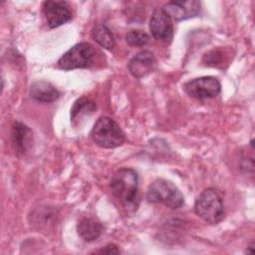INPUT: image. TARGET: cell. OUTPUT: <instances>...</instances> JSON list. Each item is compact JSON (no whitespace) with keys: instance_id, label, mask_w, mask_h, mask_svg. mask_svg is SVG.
<instances>
[{"instance_id":"cell-1","label":"cell","mask_w":255,"mask_h":255,"mask_svg":"<svg viewBox=\"0 0 255 255\" xmlns=\"http://www.w3.org/2000/svg\"><path fill=\"white\" fill-rule=\"evenodd\" d=\"M111 188L115 199L125 213L128 215L134 214L139 205L137 172L128 167L120 168L113 175Z\"/></svg>"},{"instance_id":"cell-2","label":"cell","mask_w":255,"mask_h":255,"mask_svg":"<svg viewBox=\"0 0 255 255\" xmlns=\"http://www.w3.org/2000/svg\"><path fill=\"white\" fill-rule=\"evenodd\" d=\"M94 142L104 148H115L123 144L125 133L118 123L109 117H101L91 132Z\"/></svg>"},{"instance_id":"cell-3","label":"cell","mask_w":255,"mask_h":255,"mask_svg":"<svg viewBox=\"0 0 255 255\" xmlns=\"http://www.w3.org/2000/svg\"><path fill=\"white\" fill-rule=\"evenodd\" d=\"M146 199L148 202L161 203L172 209L179 208L184 203L180 190L171 181L163 178H157L149 184Z\"/></svg>"},{"instance_id":"cell-4","label":"cell","mask_w":255,"mask_h":255,"mask_svg":"<svg viewBox=\"0 0 255 255\" xmlns=\"http://www.w3.org/2000/svg\"><path fill=\"white\" fill-rule=\"evenodd\" d=\"M194 210L200 218L210 224H217L224 217L221 196L214 188H206L197 196Z\"/></svg>"},{"instance_id":"cell-5","label":"cell","mask_w":255,"mask_h":255,"mask_svg":"<svg viewBox=\"0 0 255 255\" xmlns=\"http://www.w3.org/2000/svg\"><path fill=\"white\" fill-rule=\"evenodd\" d=\"M95 49L88 42H81L70 48L58 61L61 70L69 71L74 69H85L93 65Z\"/></svg>"},{"instance_id":"cell-6","label":"cell","mask_w":255,"mask_h":255,"mask_svg":"<svg viewBox=\"0 0 255 255\" xmlns=\"http://www.w3.org/2000/svg\"><path fill=\"white\" fill-rule=\"evenodd\" d=\"M185 93L197 100L211 99L219 95L221 85L215 77L205 76L193 79L184 84Z\"/></svg>"},{"instance_id":"cell-7","label":"cell","mask_w":255,"mask_h":255,"mask_svg":"<svg viewBox=\"0 0 255 255\" xmlns=\"http://www.w3.org/2000/svg\"><path fill=\"white\" fill-rule=\"evenodd\" d=\"M151 36L158 41L170 43L173 38V25L171 18L162 8H155L149 20Z\"/></svg>"},{"instance_id":"cell-8","label":"cell","mask_w":255,"mask_h":255,"mask_svg":"<svg viewBox=\"0 0 255 255\" xmlns=\"http://www.w3.org/2000/svg\"><path fill=\"white\" fill-rule=\"evenodd\" d=\"M42 9L47 24L52 29L62 26L72 19L70 6L66 1H44Z\"/></svg>"},{"instance_id":"cell-9","label":"cell","mask_w":255,"mask_h":255,"mask_svg":"<svg viewBox=\"0 0 255 255\" xmlns=\"http://www.w3.org/2000/svg\"><path fill=\"white\" fill-rule=\"evenodd\" d=\"M162 9L171 18V20L182 21L195 17L199 13L200 2L196 0L170 1L167 2Z\"/></svg>"},{"instance_id":"cell-10","label":"cell","mask_w":255,"mask_h":255,"mask_svg":"<svg viewBox=\"0 0 255 255\" xmlns=\"http://www.w3.org/2000/svg\"><path fill=\"white\" fill-rule=\"evenodd\" d=\"M156 67L154 55L147 50L140 51L132 57L128 65L129 73L136 79L143 78L152 73Z\"/></svg>"},{"instance_id":"cell-11","label":"cell","mask_w":255,"mask_h":255,"mask_svg":"<svg viewBox=\"0 0 255 255\" xmlns=\"http://www.w3.org/2000/svg\"><path fill=\"white\" fill-rule=\"evenodd\" d=\"M11 140L17 154H25L33 145V132L24 124L14 122L11 127Z\"/></svg>"},{"instance_id":"cell-12","label":"cell","mask_w":255,"mask_h":255,"mask_svg":"<svg viewBox=\"0 0 255 255\" xmlns=\"http://www.w3.org/2000/svg\"><path fill=\"white\" fill-rule=\"evenodd\" d=\"M30 96L40 103H53L59 99L60 93L52 83L40 80L31 85Z\"/></svg>"},{"instance_id":"cell-13","label":"cell","mask_w":255,"mask_h":255,"mask_svg":"<svg viewBox=\"0 0 255 255\" xmlns=\"http://www.w3.org/2000/svg\"><path fill=\"white\" fill-rule=\"evenodd\" d=\"M77 231L84 241L92 242L102 235L104 227L101 222L93 218L83 217L77 224Z\"/></svg>"},{"instance_id":"cell-14","label":"cell","mask_w":255,"mask_h":255,"mask_svg":"<svg viewBox=\"0 0 255 255\" xmlns=\"http://www.w3.org/2000/svg\"><path fill=\"white\" fill-rule=\"evenodd\" d=\"M97 110L96 103L86 97L79 98L71 108V122L79 124L84 118L92 116Z\"/></svg>"},{"instance_id":"cell-15","label":"cell","mask_w":255,"mask_h":255,"mask_svg":"<svg viewBox=\"0 0 255 255\" xmlns=\"http://www.w3.org/2000/svg\"><path fill=\"white\" fill-rule=\"evenodd\" d=\"M92 38L103 48L111 50L115 47V39L105 24H96L92 30Z\"/></svg>"},{"instance_id":"cell-16","label":"cell","mask_w":255,"mask_h":255,"mask_svg":"<svg viewBox=\"0 0 255 255\" xmlns=\"http://www.w3.org/2000/svg\"><path fill=\"white\" fill-rule=\"evenodd\" d=\"M149 40V36L142 30H130L126 35V41L133 47H142Z\"/></svg>"},{"instance_id":"cell-17","label":"cell","mask_w":255,"mask_h":255,"mask_svg":"<svg viewBox=\"0 0 255 255\" xmlns=\"http://www.w3.org/2000/svg\"><path fill=\"white\" fill-rule=\"evenodd\" d=\"M203 61L204 63H206V65H210V66L218 65L221 62V53L218 50L210 51L205 54Z\"/></svg>"},{"instance_id":"cell-18","label":"cell","mask_w":255,"mask_h":255,"mask_svg":"<svg viewBox=\"0 0 255 255\" xmlns=\"http://www.w3.org/2000/svg\"><path fill=\"white\" fill-rule=\"evenodd\" d=\"M121 251L116 244H108L100 250L96 251L98 254H119Z\"/></svg>"},{"instance_id":"cell-19","label":"cell","mask_w":255,"mask_h":255,"mask_svg":"<svg viewBox=\"0 0 255 255\" xmlns=\"http://www.w3.org/2000/svg\"><path fill=\"white\" fill-rule=\"evenodd\" d=\"M254 252V242H251L250 245L245 250V253H253Z\"/></svg>"},{"instance_id":"cell-20","label":"cell","mask_w":255,"mask_h":255,"mask_svg":"<svg viewBox=\"0 0 255 255\" xmlns=\"http://www.w3.org/2000/svg\"><path fill=\"white\" fill-rule=\"evenodd\" d=\"M250 146H251V147H253V139H251V140H250Z\"/></svg>"}]
</instances>
